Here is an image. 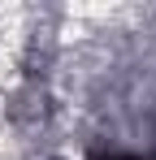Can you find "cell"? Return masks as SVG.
Returning <instances> with one entry per match:
<instances>
[{
    "label": "cell",
    "mask_w": 156,
    "mask_h": 160,
    "mask_svg": "<svg viewBox=\"0 0 156 160\" xmlns=\"http://www.w3.org/2000/svg\"><path fill=\"white\" fill-rule=\"evenodd\" d=\"M91 160H134V156H126V152H96Z\"/></svg>",
    "instance_id": "1"
}]
</instances>
